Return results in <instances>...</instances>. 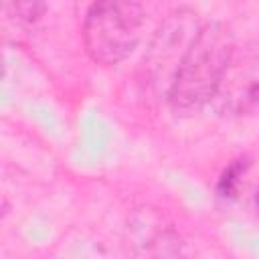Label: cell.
Segmentation results:
<instances>
[{"instance_id": "5", "label": "cell", "mask_w": 259, "mask_h": 259, "mask_svg": "<svg viewBox=\"0 0 259 259\" xmlns=\"http://www.w3.org/2000/svg\"><path fill=\"white\" fill-rule=\"evenodd\" d=\"M152 243L154 249L150 253V259H184L174 233H160Z\"/></svg>"}, {"instance_id": "7", "label": "cell", "mask_w": 259, "mask_h": 259, "mask_svg": "<svg viewBox=\"0 0 259 259\" xmlns=\"http://www.w3.org/2000/svg\"><path fill=\"white\" fill-rule=\"evenodd\" d=\"M255 206H257V212H259V190H257V194H255Z\"/></svg>"}, {"instance_id": "1", "label": "cell", "mask_w": 259, "mask_h": 259, "mask_svg": "<svg viewBox=\"0 0 259 259\" xmlns=\"http://www.w3.org/2000/svg\"><path fill=\"white\" fill-rule=\"evenodd\" d=\"M233 49V34L223 22L196 28L168 87V101L176 115H192L212 103Z\"/></svg>"}, {"instance_id": "3", "label": "cell", "mask_w": 259, "mask_h": 259, "mask_svg": "<svg viewBox=\"0 0 259 259\" xmlns=\"http://www.w3.org/2000/svg\"><path fill=\"white\" fill-rule=\"evenodd\" d=\"M259 105V40L235 45L212 107L221 115H245Z\"/></svg>"}, {"instance_id": "6", "label": "cell", "mask_w": 259, "mask_h": 259, "mask_svg": "<svg viewBox=\"0 0 259 259\" xmlns=\"http://www.w3.org/2000/svg\"><path fill=\"white\" fill-rule=\"evenodd\" d=\"M6 12H14V18L18 22H24V24H30L34 22L40 12L45 10L42 4H36V2H24V4H6L4 6Z\"/></svg>"}, {"instance_id": "2", "label": "cell", "mask_w": 259, "mask_h": 259, "mask_svg": "<svg viewBox=\"0 0 259 259\" xmlns=\"http://www.w3.org/2000/svg\"><path fill=\"white\" fill-rule=\"evenodd\" d=\"M146 14L138 2H95L87 8L83 42L99 65H117L140 42Z\"/></svg>"}, {"instance_id": "4", "label": "cell", "mask_w": 259, "mask_h": 259, "mask_svg": "<svg viewBox=\"0 0 259 259\" xmlns=\"http://www.w3.org/2000/svg\"><path fill=\"white\" fill-rule=\"evenodd\" d=\"M245 168H247V160H235L221 176L219 184H217V194L219 198H233L235 192H237V186L241 182V176L245 174Z\"/></svg>"}]
</instances>
